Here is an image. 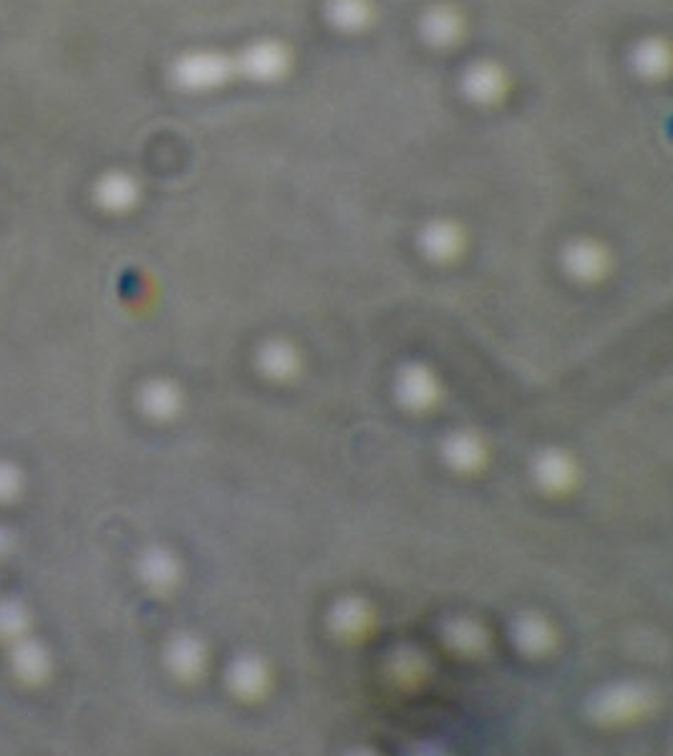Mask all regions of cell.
<instances>
[{
	"mask_svg": "<svg viewBox=\"0 0 673 756\" xmlns=\"http://www.w3.org/2000/svg\"><path fill=\"white\" fill-rule=\"evenodd\" d=\"M331 625L348 643H363L376 630V610L369 600L346 598L333 608Z\"/></svg>",
	"mask_w": 673,
	"mask_h": 756,
	"instance_id": "5",
	"label": "cell"
},
{
	"mask_svg": "<svg viewBox=\"0 0 673 756\" xmlns=\"http://www.w3.org/2000/svg\"><path fill=\"white\" fill-rule=\"evenodd\" d=\"M396 396L411 414H429L444 399V386L434 368L426 363H409L396 381Z\"/></svg>",
	"mask_w": 673,
	"mask_h": 756,
	"instance_id": "2",
	"label": "cell"
},
{
	"mask_svg": "<svg viewBox=\"0 0 673 756\" xmlns=\"http://www.w3.org/2000/svg\"><path fill=\"white\" fill-rule=\"evenodd\" d=\"M207 661H210V651L197 636L182 633L169 643L167 663L174 676L182 678V681H200L207 671Z\"/></svg>",
	"mask_w": 673,
	"mask_h": 756,
	"instance_id": "7",
	"label": "cell"
},
{
	"mask_svg": "<svg viewBox=\"0 0 673 756\" xmlns=\"http://www.w3.org/2000/svg\"><path fill=\"white\" fill-rule=\"evenodd\" d=\"M333 16L341 26H361L369 16V6H366V0H338L333 6Z\"/></svg>",
	"mask_w": 673,
	"mask_h": 756,
	"instance_id": "20",
	"label": "cell"
},
{
	"mask_svg": "<svg viewBox=\"0 0 673 756\" xmlns=\"http://www.w3.org/2000/svg\"><path fill=\"white\" fill-rule=\"evenodd\" d=\"M179 573H182V567H179V560L172 555L169 550H149L142 560V578L149 588L154 590H169L177 585Z\"/></svg>",
	"mask_w": 673,
	"mask_h": 756,
	"instance_id": "13",
	"label": "cell"
},
{
	"mask_svg": "<svg viewBox=\"0 0 673 756\" xmlns=\"http://www.w3.org/2000/svg\"><path fill=\"white\" fill-rule=\"evenodd\" d=\"M638 63L656 71V66H666V53H663L661 46L653 43V46H648V53H641V56H638Z\"/></svg>",
	"mask_w": 673,
	"mask_h": 756,
	"instance_id": "23",
	"label": "cell"
},
{
	"mask_svg": "<svg viewBox=\"0 0 673 756\" xmlns=\"http://www.w3.org/2000/svg\"><path fill=\"white\" fill-rule=\"evenodd\" d=\"M653 693L643 686H616L595 701L593 716L605 726H621V724H638L643 716L651 714L653 709Z\"/></svg>",
	"mask_w": 673,
	"mask_h": 756,
	"instance_id": "1",
	"label": "cell"
},
{
	"mask_svg": "<svg viewBox=\"0 0 673 756\" xmlns=\"http://www.w3.org/2000/svg\"><path fill=\"white\" fill-rule=\"evenodd\" d=\"M285 69V53L275 43H263L248 53V71L258 79H275Z\"/></svg>",
	"mask_w": 673,
	"mask_h": 756,
	"instance_id": "15",
	"label": "cell"
},
{
	"mask_svg": "<svg viewBox=\"0 0 673 756\" xmlns=\"http://www.w3.org/2000/svg\"><path fill=\"white\" fill-rule=\"evenodd\" d=\"M568 270L580 283H598L608 275L610 260L603 245L593 240H583L570 245L568 250Z\"/></svg>",
	"mask_w": 673,
	"mask_h": 756,
	"instance_id": "10",
	"label": "cell"
},
{
	"mask_svg": "<svg viewBox=\"0 0 673 756\" xmlns=\"http://www.w3.org/2000/svg\"><path fill=\"white\" fill-rule=\"evenodd\" d=\"M457 26L459 21L452 16L449 11H442V13H434V21L429 23V33H432L437 41H449V38L457 36Z\"/></svg>",
	"mask_w": 673,
	"mask_h": 756,
	"instance_id": "21",
	"label": "cell"
},
{
	"mask_svg": "<svg viewBox=\"0 0 673 756\" xmlns=\"http://www.w3.org/2000/svg\"><path fill=\"white\" fill-rule=\"evenodd\" d=\"M502 89V79L500 74H497V69H492V66H482V69H477L472 74V79H469V91H472L477 99H495L497 94H500Z\"/></svg>",
	"mask_w": 673,
	"mask_h": 756,
	"instance_id": "18",
	"label": "cell"
},
{
	"mask_svg": "<svg viewBox=\"0 0 673 756\" xmlns=\"http://www.w3.org/2000/svg\"><path fill=\"white\" fill-rule=\"evenodd\" d=\"M258 366L265 373V378H270L275 384H288V381H295L298 373L303 371V356H300L298 346L293 341L275 338V341H268L263 346Z\"/></svg>",
	"mask_w": 673,
	"mask_h": 756,
	"instance_id": "8",
	"label": "cell"
},
{
	"mask_svg": "<svg viewBox=\"0 0 673 756\" xmlns=\"http://www.w3.org/2000/svg\"><path fill=\"white\" fill-rule=\"evenodd\" d=\"M21 487V477H18V469L11 464L0 462V499H8L18 492Z\"/></svg>",
	"mask_w": 673,
	"mask_h": 756,
	"instance_id": "22",
	"label": "cell"
},
{
	"mask_svg": "<svg viewBox=\"0 0 673 756\" xmlns=\"http://www.w3.org/2000/svg\"><path fill=\"white\" fill-rule=\"evenodd\" d=\"M6 545H8V532L0 527V550H6Z\"/></svg>",
	"mask_w": 673,
	"mask_h": 756,
	"instance_id": "24",
	"label": "cell"
},
{
	"mask_svg": "<svg viewBox=\"0 0 673 756\" xmlns=\"http://www.w3.org/2000/svg\"><path fill=\"white\" fill-rule=\"evenodd\" d=\"M227 76V63L220 61V58H195L190 61V69H187V79L192 84H217Z\"/></svg>",
	"mask_w": 673,
	"mask_h": 756,
	"instance_id": "17",
	"label": "cell"
},
{
	"mask_svg": "<svg viewBox=\"0 0 673 756\" xmlns=\"http://www.w3.org/2000/svg\"><path fill=\"white\" fill-rule=\"evenodd\" d=\"M142 406L154 419H172L182 406V394L172 381H152L144 386Z\"/></svg>",
	"mask_w": 673,
	"mask_h": 756,
	"instance_id": "14",
	"label": "cell"
},
{
	"mask_svg": "<svg viewBox=\"0 0 673 756\" xmlns=\"http://www.w3.org/2000/svg\"><path fill=\"white\" fill-rule=\"evenodd\" d=\"M447 636H449V648H454V651L462 653V656H467V658L479 656V653H487L489 641H492L487 625L472 618H459V620H454V623H449Z\"/></svg>",
	"mask_w": 673,
	"mask_h": 756,
	"instance_id": "11",
	"label": "cell"
},
{
	"mask_svg": "<svg viewBox=\"0 0 673 756\" xmlns=\"http://www.w3.org/2000/svg\"><path fill=\"white\" fill-rule=\"evenodd\" d=\"M230 691L245 704H258L273 688V668L258 653H245L227 671Z\"/></svg>",
	"mask_w": 673,
	"mask_h": 756,
	"instance_id": "3",
	"label": "cell"
},
{
	"mask_svg": "<svg viewBox=\"0 0 673 756\" xmlns=\"http://www.w3.org/2000/svg\"><path fill=\"white\" fill-rule=\"evenodd\" d=\"M444 459L459 474H479L489 467V447L472 431H457L444 444Z\"/></svg>",
	"mask_w": 673,
	"mask_h": 756,
	"instance_id": "6",
	"label": "cell"
},
{
	"mask_svg": "<svg viewBox=\"0 0 673 756\" xmlns=\"http://www.w3.org/2000/svg\"><path fill=\"white\" fill-rule=\"evenodd\" d=\"M535 479L550 497H568L580 487V467L565 449H545L535 459Z\"/></svg>",
	"mask_w": 673,
	"mask_h": 756,
	"instance_id": "4",
	"label": "cell"
},
{
	"mask_svg": "<svg viewBox=\"0 0 673 756\" xmlns=\"http://www.w3.org/2000/svg\"><path fill=\"white\" fill-rule=\"evenodd\" d=\"M515 641L527 656H547L558 648V630L542 613H525L515 623Z\"/></svg>",
	"mask_w": 673,
	"mask_h": 756,
	"instance_id": "9",
	"label": "cell"
},
{
	"mask_svg": "<svg viewBox=\"0 0 673 756\" xmlns=\"http://www.w3.org/2000/svg\"><path fill=\"white\" fill-rule=\"evenodd\" d=\"M23 628H26V610L21 608V603L3 600L0 603V633L3 636H18Z\"/></svg>",
	"mask_w": 673,
	"mask_h": 756,
	"instance_id": "19",
	"label": "cell"
},
{
	"mask_svg": "<svg viewBox=\"0 0 673 756\" xmlns=\"http://www.w3.org/2000/svg\"><path fill=\"white\" fill-rule=\"evenodd\" d=\"M13 663H16V671L21 673L26 681H36L46 673L48 658L38 643L33 641H21L16 643V651H13Z\"/></svg>",
	"mask_w": 673,
	"mask_h": 756,
	"instance_id": "16",
	"label": "cell"
},
{
	"mask_svg": "<svg viewBox=\"0 0 673 756\" xmlns=\"http://www.w3.org/2000/svg\"><path fill=\"white\" fill-rule=\"evenodd\" d=\"M424 247L429 258L449 263V260H457L459 252L464 250V235L454 222H434L426 227Z\"/></svg>",
	"mask_w": 673,
	"mask_h": 756,
	"instance_id": "12",
	"label": "cell"
}]
</instances>
